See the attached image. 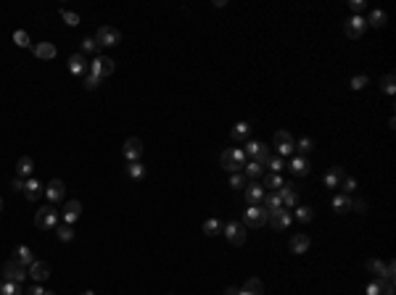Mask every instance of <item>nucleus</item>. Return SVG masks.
<instances>
[{"label":"nucleus","mask_w":396,"mask_h":295,"mask_svg":"<svg viewBox=\"0 0 396 295\" xmlns=\"http://www.w3.org/2000/svg\"><path fill=\"white\" fill-rule=\"evenodd\" d=\"M267 222H269V214L264 211V206L256 203V206H248L243 211V227H256L259 230V227H264Z\"/></svg>","instance_id":"1"},{"label":"nucleus","mask_w":396,"mask_h":295,"mask_svg":"<svg viewBox=\"0 0 396 295\" xmlns=\"http://www.w3.org/2000/svg\"><path fill=\"white\" fill-rule=\"evenodd\" d=\"M35 227L37 230H53V227H58V211L56 206H43L37 211L35 216Z\"/></svg>","instance_id":"2"},{"label":"nucleus","mask_w":396,"mask_h":295,"mask_svg":"<svg viewBox=\"0 0 396 295\" xmlns=\"http://www.w3.org/2000/svg\"><path fill=\"white\" fill-rule=\"evenodd\" d=\"M95 42H98V48H114L122 42V32L114 27H100L95 32Z\"/></svg>","instance_id":"3"},{"label":"nucleus","mask_w":396,"mask_h":295,"mask_svg":"<svg viewBox=\"0 0 396 295\" xmlns=\"http://www.w3.org/2000/svg\"><path fill=\"white\" fill-rule=\"evenodd\" d=\"M3 274H5L8 282H16V285H21L29 277L27 274V266H21L19 261H5V264H3Z\"/></svg>","instance_id":"4"},{"label":"nucleus","mask_w":396,"mask_h":295,"mask_svg":"<svg viewBox=\"0 0 396 295\" xmlns=\"http://www.w3.org/2000/svg\"><path fill=\"white\" fill-rule=\"evenodd\" d=\"M275 148H277V156H291V153H296V142H293L291 132H285V129L275 132Z\"/></svg>","instance_id":"5"},{"label":"nucleus","mask_w":396,"mask_h":295,"mask_svg":"<svg viewBox=\"0 0 396 295\" xmlns=\"http://www.w3.org/2000/svg\"><path fill=\"white\" fill-rule=\"evenodd\" d=\"M87 74H95V77L106 79L108 74H114V61H111V58H103V56H98L95 61H92V63L87 66Z\"/></svg>","instance_id":"6"},{"label":"nucleus","mask_w":396,"mask_h":295,"mask_svg":"<svg viewBox=\"0 0 396 295\" xmlns=\"http://www.w3.org/2000/svg\"><path fill=\"white\" fill-rule=\"evenodd\" d=\"M225 237L230 240V245H243V242H246V227L240 222L225 224Z\"/></svg>","instance_id":"7"},{"label":"nucleus","mask_w":396,"mask_h":295,"mask_svg":"<svg viewBox=\"0 0 396 295\" xmlns=\"http://www.w3.org/2000/svg\"><path fill=\"white\" fill-rule=\"evenodd\" d=\"M365 29H367V21L362 19V16H351V19L343 24V32H346V37H351V40H359L365 35Z\"/></svg>","instance_id":"8"},{"label":"nucleus","mask_w":396,"mask_h":295,"mask_svg":"<svg viewBox=\"0 0 396 295\" xmlns=\"http://www.w3.org/2000/svg\"><path fill=\"white\" fill-rule=\"evenodd\" d=\"M269 219H272V227H275V230H288L291 222H293V214H291L288 208H277V211H272V214H269Z\"/></svg>","instance_id":"9"},{"label":"nucleus","mask_w":396,"mask_h":295,"mask_svg":"<svg viewBox=\"0 0 396 295\" xmlns=\"http://www.w3.org/2000/svg\"><path fill=\"white\" fill-rule=\"evenodd\" d=\"M64 192H66V184H64V179H50V182H48L45 195H48V200H50V203H61V200H64Z\"/></svg>","instance_id":"10"},{"label":"nucleus","mask_w":396,"mask_h":295,"mask_svg":"<svg viewBox=\"0 0 396 295\" xmlns=\"http://www.w3.org/2000/svg\"><path fill=\"white\" fill-rule=\"evenodd\" d=\"M124 158L132 164V161H140L143 158V142L138 137H130L127 142H124Z\"/></svg>","instance_id":"11"},{"label":"nucleus","mask_w":396,"mask_h":295,"mask_svg":"<svg viewBox=\"0 0 396 295\" xmlns=\"http://www.w3.org/2000/svg\"><path fill=\"white\" fill-rule=\"evenodd\" d=\"M243 195H246L248 206H256L259 200H262V198L267 195V190H264L259 182H248V184H246V190H243Z\"/></svg>","instance_id":"12"},{"label":"nucleus","mask_w":396,"mask_h":295,"mask_svg":"<svg viewBox=\"0 0 396 295\" xmlns=\"http://www.w3.org/2000/svg\"><path fill=\"white\" fill-rule=\"evenodd\" d=\"M309 245H312V237H309V235H293L291 242H288L291 253H296V256L307 253V250H309Z\"/></svg>","instance_id":"13"},{"label":"nucleus","mask_w":396,"mask_h":295,"mask_svg":"<svg viewBox=\"0 0 396 295\" xmlns=\"http://www.w3.org/2000/svg\"><path fill=\"white\" fill-rule=\"evenodd\" d=\"M277 195L283 198V206L285 208H293V206H296V200H299V192H296V187H293L291 182H283V187H280Z\"/></svg>","instance_id":"14"},{"label":"nucleus","mask_w":396,"mask_h":295,"mask_svg":"<svg viewBox=\"0 0 396 295\" xmlns=\"http://www.w3.org/2000/svg\"><path fill=\"white\" fill-rule=\"evenodd\" d=\"M87 66H90V63L85 61V56H82V53H74V56L69 58V71L74 74V77H85V74H87Z\"/></svg>","instance_id":"15"},{"label":"nucleus","mask_w":396,"mask_h":295,"mask_svg":"<svg viewBox=\"0 0 396 295\" xmlns=\"http://www.w3.org/2000/svg\"><path fill=\"white\" fill-rule=\"evenodd\" d=\"M82 214V203L79 200H69V203L64 206V224H74Z\"/></svg>","instance_id":"16"},{"label":"nucleus","mask_w":396,"mask_h":295,"mask_svg":"<svg viewBox=\"0 0 396 295\" xmlns=\"http://www.w3.org/2000/svg\"><path fill=\"white\" fill-rule=\"evenodd\" d=\"M29 277L35 282H45L48 277H50V266L45 264V261H35V264L29 266Z\"/></svg>","instance_id":"17"},{"label":"nucleus","mask_w":396,"mask_h":295,"mask_svg":"<svg viewBox=\"0 0 396 295\" xmlns=\"http://www.w3.org/2000/svg\"><path fill=\"white\" fill-rule=\"evenodd\" d=\"M291 172L296 174V177H307V174L312 172V164L307 161L304 156H293V161H291Z\"/></svg>","instance_id":"18"},{"label":"nucleus","mask_w":396,"mask_h":295,"mask_svg":"<svg viewBox=\"0 0 396 295\" xmlns=\"http://www.w3.org/2000/svg\"><path fill=\"white\" fill-rule=\"evenodd\" d=\"M56 53H58V50H56L53 42H37V45H35V56L43 58V61H50V58H56Z\"/></svg>","instance_id":"19"},{"label":"nucleus","mask_w":396,"mask_h":295,"mask_svg":"<svg viewBox=\"0 0 396 295\" xmlns=\"http://www.w3.org/2000/svg\"><path fill=\"white\" fill-rule=\"evenodd\" d=\"M16 172H19L21 179H29V174L35 172V161H32L29 156H21L19 161H16Z\"/></svg>","instance_id":"20"},{"label":"nucleus","mask_w":396,"mask_h":295,"mask_svg":"<svg viewBox=\"0 0 396 295\" xmlns=\"http://www.w3.org/2000/svg\"><path fill=\"white\" fill-rule=\"evenodd\" d=\"M343 177H346V172H343L341 166H333L330 172L325 174V184H327V187H330V190H335V187H338V184H341V179H343Z\"/></svg>","instance_id":"21"},{"label":"nucleus","mask_w":396,"mask_h":295,"mask_svg":"<svg viewBox=\"0 0 396 295\" xmlns=\"http://www.w3.org/2000/svg\"><path fill=\"white\" fill-rule=\"evenodd\" d=\"M24 195H27V200H40V195H43V184H40L37 179H27L24 182Z\"/></svg>","instance_id":"22"},{"label":"nucleus","mask_w":396,"mask_h":295,"mask_svg":"<svg viewBox=\"0 0 396 295\" xmlns=\"http://www.w3.org/2000/svg\"><path fill=\"white\" fill-rule=\"evenodd\" d=\"M16 261H19L21 266H32L35 264V253H32L27 245H19L16 248Z\"/></svg>","instance_id":"23"},{"label":"nucleus","mask_w":396,"mask_h":295,"mask_svg":"<svg viewBox=\"0 0 396 295\" xmlns=\"http://www.w3.org/2000/svg\"><path fill=\"white\" fill-rule=\"evenodd\" d=\"M248 132H251V124L248 121H238L233 126V140H238V142H243V140H248Z\"/></svg>","instance_id":"24"},{"label":"nucleus","mask_w":396,"mask_h":295,"mask_svg":"<svg viewBox=\"0 0 396 295\" xmlns=\"http://www.w3.org/2000/svg\"><path fill=\"white\" fill-rule=\"evenodd\" d=\"M367 272L375 274L378 280H386V264H383V261H378V258H370L367 261Z\"/></svg>","instance_id":"25"},{"label":"nucleus","mask_w":396,"mask_h":295,"mask_svg":"<svg viewBox=\"0 0 396 295\" xmlns=\"http://www.w3.org/2000/svg\"><path fill=\"white\" fill-rule=\"evenodd\" d=\"M333 208L338 211V214H346V211H351V195H335L333 198Z\"/></svg>","instance_id":"26"},{"label":"nucleus","mask_w":396,"mask_h":295,"mask_svg":"<svg viewBox=\"0 0 396 295\" xmlns=\"http://www.w3.org/2000/svg\"><path fill=\"white\" fill-rule=\"evenodd\" d=\"M262 200H264V211H267V214H272V211L283 208V198L277 195V192H272V195H264Z\"/></svg>","instance_id":"27"},{"label":"nucleus","mask_w":396,"mask_h":295,"mask_svg":"<svg viewBox=\"0 0 396 295\" xmlns=\"http://www.w3.org/2000/svg\"><path fill=\"white\" fill-rule=\"evenodd\" d=\"M127 177L130 179H143V177H146V166H143L140 161H132V164H127Z\"/></svg>","instance_id":"28"},{"label":"nucleus","mask_w":396,"mask_h":295,"mask_svg":"<svg viewBox=\"0 0 396 295\" xmlns=\"http://www.w3.org/2000/svg\"><path fill=\"white\" fill-rule=\"evenodd\" d=\"M370 27H375V29H381V27H386V21H389V16H386L383 11H373L370 13V19H365Z\"/></svg>","instance_id":"29"},{"label":"nucleus","mask_w":396,"mask_h":295,"mask_svg":"<svg viewBox=\"0 0 396 295\" xmlns=\"http://www.w3.org/2000/svg\"><path fill=\"white\" fill-rule=\"evenodd\" d=\"M220 164H222V169H227V172H235V148L225 150L220 156Z\"/></svg>","instance_id":"30"},{"label":"nucleus","mask_w":396,"mask_h":295,"mask_svg":"<svg viewBox=\"0 0 396 295\" xmlns=\"http://www.w3.org/2000/svg\"><path fill=\"white\" fill-rule=\"evenodd\" d=\"M262 187H264V190H277V187H283V177H280V174H267L264 182H262Z\"/></svg>","instance_id":"31"},{"label":"nucleus","mask_w":396,"mask_h":295,"mask_svg":"<svg viewBox=\"0 0 396 295\" xmlns=\"http://www.w3.org/2000/svg\"><path fill=\"white\" fill-rule=\"evenodd\" d=\"M243 169H246V177H251V182H254V179H259V177L264 174V166H259L256 161H248V164L243 166Z\"/></svg>","instance_id":"32"},{"label":"nucleus","mask_w":396,"mask_h":295,"mask_svg":"<svg viewBox=\"0 0 396 295\" xmlns=\"http://www.w3.org/2000/svg\"><path fill=\"white\" fill-rule=\"evenodd\" d=\"M243 290H248V293H254V295H262L264 293V285H262V280L251 277V280H246V285H243Z\"/></svg>","instance_id":"33"},{"label":"nucleus","mask_w":396,"mask_h":295,"mask_svg":"<svg viewBox=\"0 0 396 295\" xmlns=\"http://www.w3.org/2000/svg\"><path fill=\"white\" fill-rule=\"evenodd\" d=\"M220 230H222V224L217 222V219H206V222H204V235H209V237L220 235Z\"/></svg>","instance_id":"34"},{"label":"nucleus","mask_w":396,"mask_h":295,"mask_svg":"<svg viewBox=\"0 0 396 295\" xmlns=\"http://www.w3.org/2000/svg\"><path fill=\"white\" fill-rule=\"evenodd\" d=\"M56 237L61 240V242H69V240H74V230H72V224H61V227H58Z\"/></svg>","instance_id":"35"},{"label":"nucleus","mask_w":396,"mask_h":295,"mask_svg":"<svg viewBox=\"0 0 396 295\" xmlns=\"http://www.w3.org/2000/svg\"><path fill=\"white\" fill-rule=\"evenodd\" d=\"M296 219H299V222H304V224H309L312 219H315V211H312L309 206H299L296 208Z\"/></svg>","instance_id":"36"},{"label":"nucleus","mask_w":396,"mask_h":295,"mask_svg":"<svg viewBox=\"0 0 396 295\" xmlns=\"http://www.w3.org/2000/svg\"><path fill=\"white\" fill-rule=\"evenodd\" d=\"M262 145H264V142H254V140H248V142H246V150H243V153L251 156V161H254V158L259 156V150H262Z\"/></svg>","instance_id":"37"},{"label":"nucleus","mask_w":396,"mask_h":295,"mask_svg":"<svg viewBox=\"0 0 396 295\" xmlns=\"http://www.w3.org/2000/svg\"><path fill=\"white\" fill-rule=\"evenodd\" d=\"M341 190H343V195H351V192L357 190V179H354V177H343V179H341Z\"/></svg>","instance_id":"38"},{"label":"nucleus","mask_w":396,"mask_h":295,"mask_svg":"<svg viewBox=\"0 0 396 295\" xmlns=\"http://www.w3.org/2000/svg\"><path fill=\"white\" fill-rule=\"evenodd\" d=\"M0 295H21V285H16V282H3V288H0Z\"/></svg>","instance_id":"39"},{"label":"nucleus","mask_w":396,"mask_h":295,"mask_svg":"<svg viewBox=\"0 0 396 295\" xmlns=\"http://www.w3.org/2000/svg\"><path fill=\"white\" fill-rule=\"evenodd\" d=\"M230 187H233V190L246 187V177H243L240 172H233V174H230Z\"/></svg>","instance_id":"40"},{"label":"nucleus","mask_w":396,"mask_h":295,"mask_svg":"<svg viewBox=\"0 0 396 295\" xmlns=\"http://www.w3.org/2000/svg\"><path fill=\"white\" fill-rule=\"evenodd\" d=\"M296 150H299V153H312V150H315V140H312V137H301Z\"/></svg>","instance_id":"41"},{"label":"nucleus","mask_w":396,"mask_h":295,"mask_svg":"<svg viewBox=\"0 0 396 295\" xmlns=\"http://www.w3.org/2000/svg\"><path fill=\"white\" fill-rule=\"evenodd\" d=\"M13 42H16L19 48H29V45H32V42H29V35H27V32H21V29L13 32Z\"/></svg>","instance_id":"42"},{"label":"nucleus","mask_w":396,"mask_h":295,"mask_svg":"<svg viewBox=\"0 0 396 295\" xmlns=\"http://www.w3.org/2000/svg\"><path fill=\"white\" fill-rule=\"evenodd\" d=\"M269 158H272V150H269L267 145H262V150H259V156L254 158V161H256L259 166H267V161H269Z\"/></svg>","instance_id":"43"},{"label":"nucleus","mask_w":396,"mask_h":295,"mask_svg":"<svg viewBox=\"0 0 396 295\" xmlns=\"http://www.w3.org/2000/svg\"><path fill=\"white\" fill-rule=\"evenodd\" d=\"M61 19L69 24V27H77V24H79V16L72 13V11H66V8H61Z\"/></svg>","instance_id":"44"},{"label":"nucleus","mask_w":396,"mask_h":295,"mask_svg":"<svg viewBox=\"0 0 396 295\" xmlns=\"http://www.w3.org/2000/svg\"><path fill=\"white\" fill-rule=\"evenodd\" d=\"M267 169H269V174H277V172L283 169V158H280V156H272V158L267 161Z\"/></svg>","instance_id":"45"},{"label":"nucleus","mask_w":396,"mask_h":295,"mask_svg":"<svg viewBox=\"0 0 396 295\" xmlns=\"http://www.w3.org/2000/svg\"><path fill=\"white\" fill-rule=\"evenodd\" d=\"M82 53H98V42L95 40H82Z\"/></svg>","instance_id":"46"},{"label":"nucleus","mask_w":396,"mask_h":295,"mask_svg":"<svg viewBox=\"0 0 396 295\" xmlns=\"http://www.w3.org/2000/svg\"><path fill=\"white\" fill-rule=\"evenodd\" d=\"M383 90L389 92V95H394V92H396V84H394V74H386V77H383Z\"/></svg>","instance_id":"47"},{"label":"nucleus","mask_w":396,"mask_h":295,"mask_svg":"<svg viewBox=\"0 0 396 295\" xmlns=\"http://www.w3.org/2000/svg\"><path fill=\"white\" fill-rule=\"evenodd\" d=\"M100 82H103V79L95 77V74H85V87H87V90H95Z\"/></svg>","instance_id":"48"},{"label":"nucleus","mask_w":396,"mask_h":295,"mask_svg":"<svg viewBox=\"0 0 396 295\" xmlns=\"http://www.w3.org/2000/svg\"><path fill=\"white\" fill-rule=\"evenodd\" d=\"M365 84H367V77H365V74H359V77L351 79V90H362Z\"/></svg>","instance_id":"49"},{"label":"nucleus","mask_w":396,"mask_h":295,"mask_svg":"<svg viewBox=\"0 0 396 295\" xmlns=\"http://www.w3.org/2000/svg\"><path fill=\"white\" fill-rule=\"evenodd\" d=\"M381 295H394V282L381 280Z\"/></svg>","instance_id":"50"},{"label":"nucleus","mask_w":396,"mask_h":295,"mask_svg":"<svg viewBox=\"0 0 396 295\" xmlns=\"http://www.w3.org/2000/svg\"><path fill=\"white\" fill-rule=\"evenodd\" d=\"M351 208L354 211H359V214H365V208H367V203L362 198H357V200H351Z\"/></svg>","instance_id":"51"},{"label":"nucleus","mask_w":396,"mask_h":295,"mask_svg":"<svg viewBox=\"0 0 396 295\" xmlns=\"http://www.w3.org/2000/svg\"><path fill=\"white\" fill-rule=\"evenodd\" d=\"M367 295H381V280H375L373 285L367 288Z\"/></svg>","instance_id":"52"},{"label":"nucleus","mask_w":396,"mask_h":295,"mask_svg":"<svg viewBox=\"0 0 396 295\" xmlns=\"http://www.w3.org/2000/svg\"><path fill=\"white\" fill-rule=\"evenodd\" d=\"M351 11H357V16H359V11H365V0H351Z\"/></svg>","instance_id":"53"},{"label":"nucleus","mask_w":396,"mask_h":295,"mask_svg":"<svg viewBox=\"0 0 396 295\" xmlns=\"http://www.w3.org/2000/svg\"><path fill=\"white\" fill-rule=\"evenodd\" d=\"M24 182H27V179H21V177H16V179L11 182V187H13V190H19V192H24Z\"/></svg>","instance_id":"54"},{"label":"nucleus","mask_w":396,"mask_h":295,"mask_svg":"<svg viewBox=\"0 0 396 295\" xmlns=\"http://www.w3.org/2000/svg\"><path fill=\"white\" fill-rule=\"evenodd\" d=\"M45 293H48V290H43L40 285H35V288H29V293H27V295H45Z\"/></svg>","instance_id":"55"},{"label":"nucleus","mask_w":396,"mask_h":295,"mask_svg":"<svg viewBox=\"0 0 396 295\" xmlns=\"http://www.w3.org/2000/svg\"><path fill=\"white\" fill-rule=\"evenodd\" d=\"M225 295H238V288H225Z\"/></svg>","instance_id":"56"},{"label":"nucleus","mask_w":396,"mask_h":295,"mask_svg":"<svg viewBox=\"0 0 396 295\" xmlns=\"http://www.w3.org/2000/svg\"><path fill=\"white\" fill-rule=\"evenodd\" d=\"M238 295H254V293H248V290H238Z\"/></svg>","instance_id":"57"},{"label":"nucleus","mask_w":396,"mask_h":295,"mask_svg":"<svg viewBox=\"0 0 396 295\" xmlns=\"http://www.w3.org/2000/svg\"><path fill=\"white\" fill-rule=\"evenodd\" d=\"M82 295H95V293H90V290H85V293H82Z\"/></svg>","instance_id":"58"},{"label":"nucleus","mask_w":396,"mask_h":295,"mask_svg":"<svg viewBox=\"0 0 396 295\" xmlns=\"http://www.w3.org/2000/svg\"><path fill=\"white\" fill-rule=\"evenodd\" d=\"M0 211H3V198H0Z\"/></svg>","instance_id":"59"},{"label":"nucleus","mask_w":396,"mask_h":295,"mask_svg":"<svg viewBox=\"0 0 396 295\" xmlns=\"http://www.w3.org/2000/svg\"><path fill=\"white\" fill-rule=\"evenodd\" d=\"M0 288H3V280H0Z\"/></svg>","instance_id":"60"},{"label":"nucleus","mask_w":396,"mask_h":295,"mask_svg":"<svg viewBox=\"0 0 396 295\" xmlns=\"http://www.w3.org/2000/svg\"><path fill=\"white\" fill-rule=\"evenodd\" d=\"M45 295H53V293H45Z\"/></svg>","instance_id":"61"}]
</instances>
